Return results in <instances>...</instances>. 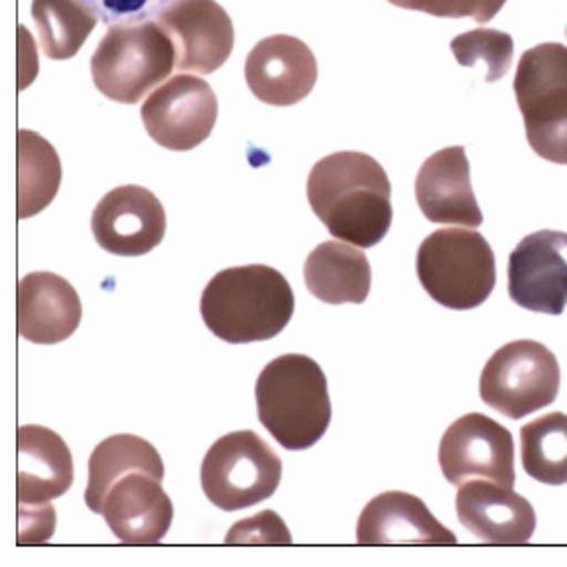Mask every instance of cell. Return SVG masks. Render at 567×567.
Wrapping results in <instances>:
<instances>
[{"mask_svg":"<svg viewBox=\"0 0 567 567\" xmlns=\"http://www.w3.org/2000/svg\"><path fill=\"white\" fill-rule=\"evenodd\" d=\"M313 214L339 241L372 248L391 229V182L382 164L365 153H334L309 173Z\"/></svg>","mask_w":567,"mask_h":567,"instance_id":"1","label":"cell"},{"mask_svg":"<svg viewBox=\"0 0 567 567\" xmlns=\"http://www.w3.org/2000/svg\"><path fill=\"white\" fill-rule=\"evenodd\" d=\"M293 311L296 296L287 277L261 264L216 272L200 298L209 332L231 346L275 339L291 322Z\"/></svg>","mask_w":567,"mask_h":567,"instance_id":"2","label":"cell"},{"mask_svg":"<svg viewBox=\"0 0 567 567\" xmlns=\"http://www.w3.org/2000/svg\"><path fill=\"white\" fill-rule=\"evenodd\" d=\"M257 411L266 432L291 452L313 447L332 422L322 368L307 354H281L259 374Z\"/></svg>","mask_w":567,"mask_h":567,"instance_id":"3","label":"cell"},{"mask_svg":"<svg viewBox=\"0 0 567 567\" xmlns=\"http://www.w3.org/2000/svg\"><path fill=\"white\" fill-rule=\"evenodd\" d=\"M415 272L427 296L454 311L482 307L497 284L493 248L484 234L472 227L430 234L417 248Z\"/></svg>","mask_w":567,"mask_h":567,"instance_id":"4","label":"cell"},{"mask_svg":"<svg viewBox=\"0 0 567 567\" xmlns=\"http://www.w3.org/2000/svg\"><path fill=\"white\" fill-rule=\"evenodd\" d=\"M175 69V45L159 21L112 25L91 55V78L105 99L136 105Z\"/></svg>","mask_w":567,"mask_h":567,"instance_id":"5","label":"cell"},{"mask_svg":"<svg viewBox=\"0 0 567 567\" xmlns=\"http://www.w3.org/2000/svg\"><path fill=\"white\" fill-rule=\"evenodd\" d=\"M513 91L532 151L567 166V45L540 43L525 51Z\"/></svg>","mask_w":567,"mask_h":567,"instance_id":"6","label":"cell"},{"mask_svg":"<svg viewBox=\"0 0 567 567\" xmlns=\"http://www.w3.org/2000/svg\"><path fill=\"white\" fill-rule=\"evenodd\" d=\"M281 461L255 432H231L205 454L200 484L207 499L223 511H241L275 495Z\"/></svg>","mask_w":567,"mask_h":567,"instance_id":"7","label":"cell"},{"mask_svg":"<svg viewBox=\"0 0 567 567\" xmlns=\"http://www.w3.org/2000/svg\"><path fill=\"white\" fill-rule=\"evenodd\" d=\"M558 391V359L538 341H513L499 348L488 359L480 384L484 404L511 420L549 406L556 402Z\"/></svg>","mask_w":567,"mask_h":567,"instance_id":"8","label":"cell"},{"mask_svg":"<svg viewBox=\"0 0 567 567\" xmlns=\"http://www.w3.org/2000/svg\"><path fill=\"white\" fill-rule=\"evenodd\" d=\"M218 118V101L209 82L179 73L159 84L141 107L146 132L166 151L186 153L200 146Z\"/></svg>","mask_w":567,"mask_h":567,"instance_id":"9","label":"cell"},{"mask_svg":"<svg viewBox=\"0 0 567 567\" xmlns=\"http://www.w3.org/2000/svg\"><path fill=\"white\" fill-rule=\"evenodd\" d=\"M439 461L445 480L454 486L470 480L515 486L513 436L484 413H467L450 424L441 439Z\"/></svg>","mask_w":567,"mask_h":567,"instance_id":"10","label":"cell"},{"mask_svg":"<svg viewBox=\"0 0 567 567\" xmlns=\"http://www.w3.org/2000/svg\"><path fill=\"white\" fill-rule=\"evenodd\" d=\"M508 296L523 309L560 316L567 307V234L525 236L508 257Z\"/></svg>","mask_w":567,"mask_h":567,"instance_id":"11","label":"cell"},{"mask_svg":"<svg viewBox=\"0 0 567 567\" xmlns=\"http://www.w3.org/2000/svg\"><path fill=\"white\" fill-rule=\"evenodd\" d=\"M91 231L103 250L118 257H141L164 241L166 212L148 188L125 184L93 209Z\"/></svg>","mask_w":567,"mask_h":567,"instance_id":"12","label":"cell"},{"mask_svg":"<svg viewBox=\"0 0 567 567\" xmlns=\"http://www.w3.org/2000/svg\"><path fill=\"white\" fill-rule=\"evenodd\" d=\"M157 21L175 45L177 71L207 75L229 60L234 25L216 0H175Z\"/></svg>","mask_w":567,"mask_h":567,"instance_id":"13","label":"cell"},{"mask_svg":"<svg viewBox=\"0 0 567 567\" xmlns=\"http://www.w3.org/2000/svg\"><path fill=\"white\" fill-rule=\"evenodd\" d=\"M316 80V55L298 37H266L250 51L246 62V82L255 99L272 107H291L305 101Z\"/></svg>","mask_w":567,"mask_h":567,"instance_id":"14","label":"cell"},{"mask_svg":"<svg viewBox=\"0 0 567 567\" xmlns=\"http://www.w3.org/2000/svg\"><path fill=\"white\" fill-rule=\"evenodd\" d=\"M153 472L134 470L107 491L101 515L125 545H155L173 525V502Z\"/></svg>","mask_w":567,"mask_h":567,"instance_id":"15","label":"cell"},{"mask_svg":"<svg viewBox=\"0 0 567 567\" xmlns=\"http://www.w3.org/2000/svg\"><path fill=\"white\" fill-rule=\"evenodd\" d=\"M458 523L484 543L525 545L536 532V511L513 488L470 480L456 493Z\"/></svg>","mask_w":567,"mask_h":567,"instance_id":"16","label":"cell"},{"mask_svg":"<svg viewBox=\"0 0 567 567\" xmlns=\"http://www.w3.org/2000/svg\"><path fill=\"white\" fill-rule=\"evenodd\" d=\"M415 200L424 218L439 225L480 227L484 214L470 182V162L463 146L434 153L415 177Z\"/></svg>","mask_w":567,"mask_h":567,"instance_id":"17","label":"cell"},{"mask_svg":"<svg viewBox=\"0 0 567 567\" xmlns=\"http://www.w3.org/2000/svg\"><path fill=\"white\" fill-rule=\"evenodd\" d=\"M82 302L71 284L55 272H30L17 289L19 334L37 346H58L75 334Z\"/></svg>","mask_w":567,"mask_h":567,"instance_id":"18","label":"cell"},{"mask_svg":"<svg viewBox=\"0 0 567 567\" xmlns=\"http://www.w3.org/2000/svg\"><path fill=\"white\" fill-rule=\"evenodd\" d=\"M359 545H456L420 497L389 491L365 504L357 525Z\"/></svg>","mask_w":567,"mask_h":567,"instance_id":"19","label":"cell"},{"mask_svg":"<svg viewBox=\"0 0 567 567\" xmlns=\"http://www.w3.org/2000/svg\"><path fill=\"white\" fill-rule=\"evenodd\" d=\"M17 499L41 506L62 497L73 484V456L53 430L25 424L17 432Z\"/></svg>","mask_w":567,"mask_h":567,"instance_id":"20","label":"cell"},{"mask_svg":"<svg viewBox=\"0 0 567 567\" xmlns=\"http://www.w3.org/2000/svg\"><path fill=\"white\" fill-rule=\"evenodd\" d=\"M305 284L320 302L361 305L372 284L368 257L346 241L320 244L305 261Z\"/></svg>","mask_w":567,"mask_h":567,"instance_id":"21","label":"cell"},{"mask_svg":"<svg viewBox=\"0 0 567 567\" xmlns=\"http://www.w3.org/2000/svg\"><path fill=\"white\" fill-rule=\"evenodd\" d=\"M134 470L153 472L159 480L166 477L162 456L148 441L132 434L105 439L89 458V484L84 493L86 506L93 513H101V504L114 482Z\"/></svg>","mask_w":567,"mask_h":567,"instance_id":"22","label":"cell"},{"mask_svg":"<svg viewBox=\"0 0 567 567\" xmlns=\"http://www.w3.org/2000/svg\"><path fill=\"white\" fill-rule=\"evenodd\" d=\"M19 153V209L21 220L49 207L62 182V164L55 148L32 130H19L17 134Z\"/></svg>","mask_w":567,"mask_h":567,"instance_id":"23","label":"cell"},{"mask_svg":"<svg viewBox=\"0 0 567 567\" xmlns=\"http://www.w3.org/2000/svg\"><path fill=\"white\" fill-rule=\"evenodd\" d=\"M32 19L49 60L75 58L99 23V17L80 0H32Z\"/></svg>","mask_w":567,"mask_h":567,"instance_id":"24","label":"cell"},{"mask_svg":"<svg viewBox=\"0 0 567 567\" xmlns=\"http://www.w3.org/2000/svg\"><path fill=\"white\" fill-rule=\"evenodd\" d=\"M519 456L527 475L547 486L567 484V415L554 411L519 430Z\"/></svg>","mask_w":567,"mask_h":567,"instance_id":"25","label":"cell"},{"mask_svg":"<svg viewBox=\"0 0 567 567\" xmlns=\"http://www.w3.org/2000/svg\"><path fill=\"white\" fill-rule=\"evenodd\" d=\"M450 49L461 66L486 64V82L502 80L513 62V39L502 30H470L461 37H454Z\"/></svg>","mask_w":567,"mask_h":567,"instance_id":"26","label":"cell"},{"mask_svg":"<svg viewBox=\"0 0 567 567\" xmlns=\"http://www.w3.org/2000/svg\"><path fill=\"white\" fill-rule=\"evenodd\" d=\"M389 3L441 19H475L477 23H488L506 0H389Z\"/></svg>","mask_w":567,"mask_h":567,"instance_id":"27","label":"cell"},{"mask_svg":"<svg viewBox=\"0 0 567 567\" xmlns=\"http://www.w3.org/2000/svg\"><path fill=\"white\" fill-rule=\"evenodd\" d=\"M107 28L157 19L175 0H80Z\"/></svg>","mask_w":567,"mask_h":567,"instance_id":"28","label":"cell"},{"mask_svg":"<svg viewBox=\"0 0 567 567\" xmlns=\"http://www.w3.org/2000/svg\"><path fill=\"white\" fill-rule=\"evenodd\" d=\"M293 538L275 511H261L231 527L225 545H291Z\"/></svg>","mask_w":567,"mask_h":567,"instance_id":"29","label":"cell"},{"mask_svg":"<svg viewBox=\"0 0 567 567\" xmlns=\"http://www.w3.org/2000/svg\"><path fill=\"white\" fill-rule=\"evenodd\" d=\"M55 532V508L51 504L19 506V545L45 543Z\"/></svg>","mask_w":567,"mask_h":567,"instance_id":"30","label":"cell"},{"mask_svg":"<svg viewBox=\"0 0 567 567\" xmlns=\"http://www.w3.org/2000/svg\"><path fill=\"white\" fill-rule=\"evenodd\" d=\"M565 37H567V30H565Z\"/></svg>","mask_w":567,"mask_h":567,"instance_id":"31","label":"cell"}]
</instances>
